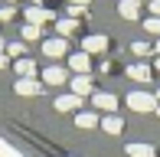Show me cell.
Returning <instances> with one entry per match:
<instances>
[{
  "label": "cell",
  "mask_w": 160,
  "mask_h": 157,
  "mask_svg": "<svg viewBox=\"0 0 160 157\" xmlns=\"http://www.w3.org/2000/svg\"><path fill=\"white\" fill-rule=\"evenodd\" d=\"M128 105L134 111H157V95H147V92H131Z\"/></svg>",
  "instance_id": "obj_1"
},
{
  "label": "cell",
  "mask_w": 160,
  "mask_h": 157,
  "mask_svg": "<svg viewBox=\"0 0 160 157\" xmlns=\"http://www.w3.org/2000/svg\"><path fill=\"white\" fill-rule=\"evenodd\" d=\"M82 53H88V56L108 53V36H85L82 39Z\"/></svg>",
  "instance_id": "obj_2"
},
{
  "label": "cell",
  "mask_w": 160,
  "mask_h": 157,
  "mask_svg": "<svg viewBox=\"0 0 160 157\" xmlns=\"http://www.w3.org/2000/svg\"><path fill=\"white\" fill-rule=\"evenodd\" d=\"M92 102H95V108L108 111V115H114V108H118V98H114L111 92H95V95H92Z\"/></svg>",
  "instance_id": "obj_3"
},
{
  "label": "cell",
  "mask_w": 160,
  "mask_h": 157,
  "mask_svg": "<svg viewBox=\"0 0 160 157\" xmlns=\"http://www.w3.org/2000/svg\"><path fill=\"white\" fill-rule=\"evenodd\" d=\"M88 66H92V56L88 53H72L69 56V69L78 75H88Z\"/></svg>",
  "instance_id": "obj_4"
},
{
  "label": "cell",
  "mask_w": 160,
  "mask_h": 157,
  "mask_svg": "<svg viewBox=\"0 0 160 157\" xmlns=\"http://www.w3.org/2000/svg\"><path fill=\"white\" fill-rule=\"evenodd\" d=\"M42 53H46L49 59H59V56H65V39H62V36L46 39V43H42Z\"/></svg>",
  "instance_id": "obj_5"
},
{
  "label": "cell",
  "mask_w": 160,
  "mask_h": 157,
  "mask_svg": "<svg viewBox=\"0 0 160 157\" xmlns=\"http://www.w3.org/2000/svg\"><path fill=\"white\" fill-rule=\"evenodd\" d=\"M118 13L124 20H137V17H141V0H121V3H118Z\"/></svg>",
  "instance_id": "obj_6"
},
{
  "label": "cell",
  "mask_w": 160,
  "mask_h": 157,
  "mask_svg": "<svg viewBox=\"0 0 160 157\" xmlns=\"http://www.w3.org/2000/svg\"><path fill=\"white\" fill-rule=\"evenodd\" d=\"M42 78H46V85H62L65 78H69V72H65L62 66H49L46 72H42Z\"/></svg>",
  "instance_id": "obj_7"
},
{
  "label": "cell",
  "mask_w": 160,
  "mask_h": 157,
  "mask_svg": "<svg viewBox=\"0 0 160 157\" xmlns=\"http://www.w3.org/2000/svg\"><path fill=\"white\" fill-rule=\"evenodd\" d=\"M72 95H78V98L92 95V78L88 75H75L72 78Z\"/></svg>",
  "instance_id": "obj_8"
},
{
  "label": "cell",
  "mask_w": 160,
  "mask_h": 157,
  "mask_svg": "<svg viewBox=\"0 0 160 157\" xmlns=\"http://www.w3.org/2000/svg\"><path fill=\"white\" fill-rule=\"evenodd\" d=\"M128 78H134V82H150V66H144V62L128 66Z\"/></svg>",
  "instance_id": "obj_9"
},
{
  "label": "cell",
  "mask_w": 160,
  "mask_h": 157,
  "mask_svg": "<svg viewBox=\"0 0 160 157\" xmlns=\"http://www.w3.org/2000/svg\"><path fill=\"white\" fill-rule=\"evenodd\" d=\"M46 20H52V13L46 10V7H30V10H26V23H46Z\"/></svg>",
  "instance_id": "obj_10"
},
{
  "label": "cell",
  "mask_w": 160,
  "mask_h": 157,
  "mask_svg": "<svg viewBox=\"0 0 160 157\" xmlns=\"http://www.w3.org/2000/svg\"><path fill=\"white\" fill-rule=\"evenodd\" d=\"M17 92L20 95H39L42 85L36 82V78H17Z\"/></svg>",
  "instance_id": "obj_11"
},
{
  "label": "cell",
  "mask_w": 160,
  "mask_h": 157,
  "mask_svg": "<svg viewBox=\"0 0 160 157\" xmlns=\"http://www.w3.org/2000/svg\"><path fill=\"white\" fill-rule=\"evenodd\" d=\"M17 75H20V78H33V75H36V62L26 59V56H23V59H17Z\"/></svg>",
  "instance_id": "obj_12"
},
{
  "label": "cell",
  "mask_w": 160,
  "mask_h": 157,
  "mask_svg": "<svg viewBox=\"0 0 160 157\" xmlns=\"http://www.w3.org/2000/svg\"><path fill=\"white\" fill-rule=\"evenodd\" d=\"M128 154L131 157H157V147L154 144H128Z\"/></svg>",
  "instance_id": "obj_13"
},
{
  "label": "cell",
  "mask_w": 160,
  "mask_h": 157,
  "mask_svg": "<svg viewBox=\"0 0 160 157\" xmlns=\"http://www.w3.org/2000/svg\"><path fill=\"white\" fill-rule=\"evenodd\" d=\"M82 105V98L78 95H62V98H56V108L59 111H72V108H78Z\"/></svg>",
  "instance_id": "obj_14"
},
{
  "label": "cell",
  "mask_w": 160,
  "mask_h": 157,
  "mask_svg": "<svg viewBox=\"0 0 160 157\" xmlns=\"http://www.w3.org/2000/svg\"><path fill=\"white\" fill-rule=\"evenodd\" d=\"M101 128H105L108 134H121V128H124V121H121L118 115H108L105 121H101Z\"/></svg>",
  "instance_id": "obj_15"
},
{
  "label": "cell",
  "mask_w": 160,
  "mask_h": 157,
  "mask_svg": "<svg viewBox=\"0 0 160 157\" xmlns=\"http://www.w3.org/2000/svg\"><path fill=\"white\" fill-rule=\"evenodd\" d=\"M75 26H78V20H59V23H56V30H59V36L65 39V36H72V33H75Z\"/></svg>",
  "instance_id": "obj_16"
},
{
  "label": "cell",
  "mask_w": 160,
  "mask_h": 157,
  "mask_svg": "<svg viewBox=\"0 0 160 157\" xmlns=\"http://www.w3.org/2000/svg\"><path fill=\"white\" fill-rule=\"evenodd\" d=\"M75 124H78V128H95V124H98V115H92V111H82V115L75 118Z\"/></svg>",
  "instance_id": "obj_17"
},
{
  "label": "cell",
  "mask_w": 160,
  "mask_h": 157,
  "mask_svg": "<svg viewBox=\"0 0 160 157\" xmlns=\"http://www.w3.org/2000/svg\"><path fill=\"white\" fill-rule=\"evenodd\" d=\"M23 53H26V43H7V56L10 59H23Z\"/></svg>",
  "instance_id": "obj_18"
},
{
  "label": "cell",
  "mask_w": 160,
  "mask_h": 157,
  "mask_svg": "<svg viewBox=\"0 0 160 157\" xmlns=\"http://www.w3.org/2000/svg\"><path fill=\"white\" fill-rule=\"evenodd\" d=\"M144 30H147V33H154V36H160V17H150V20H144Z\"/></svg>",
  "instance_id": "obj_19"
},
{
  "label": "cell",
  "mask_w": 160,
  "mask_h": 157,
  "mask_svg": "<svg viewBox=\"0 0 160 157\" xmlns=\"http://www.w3.org/2000/svg\"><path fill=\"white\" fill-rule=\"evenodd\" d=\"M23 39H39V26H36V23H26L23 26Z\"/></svg>",
  "instance_id": "obj_20"
},
{
  "label": "cell",
  "mask_w": 160,
  "mask_h": 157,
  "mask_svg": "<svg viewBox=\"0 0 160 157\" xmlns=\"http://www.w3.org/2000/svg\"><path fill=\"white\" fill-rule=\"evenodd\" d=\"M131 53L144 59V56H150V46H147V43H134V46H131Z\"/></svg>",
  "instance_id": "obj_21"
},
{
  "label": "cell",
  "mask_w": 160,
  "mask_h": 157,
  "mask_svg": "<svg viewBox=\"0 0 160 157\" xmlns=\"http://www.w3.org/2000/svg\"><path fill=\"white\" fill-rule=\"evenodd\" d=\"M0 20H13V7H0Z\"/></svg>",
  "instance_id": "obj_22"
},
{
  "label": "cell",
  "mask_w": 160,
  "mask_h": 157,
  "mask_svg": "<svg viewBox=\"0 0 160 157\" xmlns=\"http://www.w3.org/2000/svg\"><path fill=\"white\" fill-rule=\"evenodd\" d=\"M150 13H154V17H160V0H150Z\"/></svg>",
  "instance_id": "obj_23"
},
{
  "label": "cell",
  "mask_w": 160,
  "mask_h": 157,
  "mask_svg": "<svg viewBox=\"0 0 160 157\" xmlns=\"http://www.w3.org/2000/svg\"><path fill=\"white\" fill-rule=\"evenodd\" d=\"M7 62H10V56H7V53H0V69H3Z\"/></svg>",
  "instance_id": "obj_24"
},
{
  "label": "cell",
  "mask_w": 160,
  "mask_h": 157,
  "mask_svg": "<svg viewBox=\"0 0 160 157\" xmlns=\"http://www.w3.org/2000/svg\"><path fill=\"white\" fill-rule=\"evenodd\" d=\"M69 3H75V7H85V3H88V0H69Z\"/></svg>",
  "instance_id": "obj_25"
},
{
  "label": "cell",
  "mask_w": 160,
  "mask_h": 157,
  "mask_svg": "<svg viewBox=\"0 0 160 157\" xmlns=\"http://www.w3.org/2000/svg\"><path fill=\"white\" fill-rule=\"evenodd\" d=\"M0 53H7V43H3V39H0Z\"/></svg>",
  "instance_id": "obj_26"
},
{
  "label": "cell",
  "mask_w": 160,
  "mask_h": 157,
  "mask_svg": "<svg viewBox=\"0 0 160 157\" xmlns=\"http://www.w3.org/2000/svg\"><path fill=\"white\" fill-rule=\"evenodd\" d=\"M154 53H160V39H157V46H154Z\"/></svg>",
  "instance_id": "obj_27"
},
{
  "label": "cell",
  "mask_w": 160,
  "mask_h": 157,
  "mask_svg": "<svg viewBox=\"0 0 160 157\" xmlns=\"http://www.w3.org/2000/svg\"><path fill=\"white\" fill-rule=\"evenodd\" d=\"M157 72H160V59H157Z\"/></svg>",
  "instance_id": "obj_28"
},
{
  "label": "cell",
  "mask_w": 160,
  "mask_h": 157,
  "mask_svg": "<svg viewBox=\"0 0 160 157\" xmlns=\"http://www.w3.org/2000/svg\"><path fill=\"white\" fill-rule=\"evenodd\" d=\"M157 115H160V105H157Z\"/></svg>",
  "instance_id": "obj_29"
},
{
  "label": "cell",
  "mask_w": 160,
  "mask_h": 157,
  "mask_svg": "<svg viewBox=\"0 0 160 157\" xmlns=\"http://www.w3.org/2000/svg\"><path fill=\"white\" fill-rule=\"evenodd\" d=\"M157 102H160V92H157Z\"/></svg>",
  "instance_id": "obj_30"
},
{
  "label": "cell",
  "mask_w": 160,
  "mask_h": 157,
  "mask_svg": "<svg viewBox=\"0 0 160 157\" xmlns=\"http://www.w3.org/2000/svg\"><path fill=\"white\" fill-rule=\"evenodd\" d=\"M10 3H17V0H10Z\"/></svg>",
  "instance_id": "obj_31"
}]
</instances>
